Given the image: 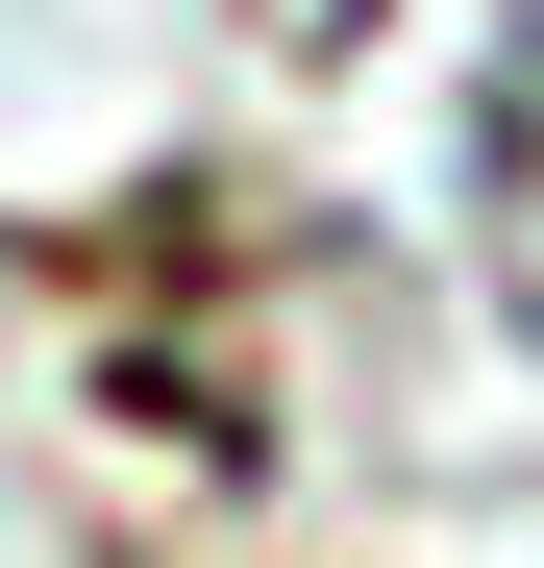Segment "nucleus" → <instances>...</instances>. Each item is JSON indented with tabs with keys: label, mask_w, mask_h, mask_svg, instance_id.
Wrapping results in <instances>:
<instances>
[{
	"label": "nucleus",
	"mask_w": 544,
	"mask_h": 568,
	"mask_svg": "<svg viewBox=\"0 0 544 568\" xmlns=\"http://www.w3.org/2000/svg\"><path fill=\"white\" fill-rule=\"evenodd\" d=\"M495 272H520V322H544V26L495 74Z\"/></svg>",
	"instance_id": "obj_1"
}]
</instances>
